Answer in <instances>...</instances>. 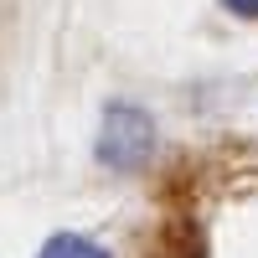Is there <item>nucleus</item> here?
<instances>
[{"instance_id":"1","label":"nucleus","mask_w":258,"mask_h":258,"mask_svg":"<svg viewBox=\"0 0 258 258\" xmlns=\"http://www.w3.org/2000/svg\"><path fill=\"white\" fill-rule=\"evenodd\" d=\"M150 145H155V124H150L145 109L135 103H109L103 109V129H98V160L109 170H140Z\"/></svg>"},{"instance_id":"2","label":"nucleus","mask_w":258,"mask_h":258,"mask_svg":"<svg viewBox=\"0 0 258 258\" xmlns=\"http://www.w3.org/2000/svg\"><path fill=\"white\" fill-rule=\"evenodd\" d=\"M36 258H109V248L93 243V238H83V232H57V238L41 243Z\"/></svg>"},{"instance_id":"3","label":"nucleus","mask_w":258,"mask_h":258,"mask_svg":"<svg viewBox=\"0 0 258 258\" xmlns=\"http://www.w3.org/2000/svg\"><path fill=\"white\" fill-rule=\"evenodd\" d=\"M222 11L243 16V21H258V0H222Z\"/></svg>"}]
</instances>
